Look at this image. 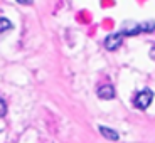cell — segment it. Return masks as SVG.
I'll use <instances>...</instances> for the list:
<instances>
[{
	"instance_id": "4",
	"label": "cell",
	"mask_w": 155,
	"mask_h": 143,
	"mask_svg": "<svg viewBox=\"0 0 155 143\" xmlns=\"http://www.w3.org/2000/svg\"><path fill=\"white\" fill-rule=\"evenodd\" d=\"M98 130H100V133H101L103 136H105V138L111 140V141H116V140L120 138V135H118V133H116L115 130H111V128H108V126H100Z\"/></svg>"
},
{
	"instance_id": "3",
	"label": "cell",
	"mask_w": 155,
	"mask_h": 143,
	"mask_svg": "<svg viewBox=\"0 0 155 143\" xmlns=\"http://www.w3.org/2000/svg\"><path fill=\"white\" fill-rule=\"evenodd\" d=\"M115 94V88L111 84H105L98 88V98H101V99H113Z\"/></svg>"
},
{
	"instance_id": "2",
	"label": "cell",
	"mask_w": 155,
	"mask_h": 143,
	"mask_svg": "<svg viewBox=\"0 0 155 143\" xmlns=\"http://www.w3.org/2000/svg\"><path fill=\"white\" fill-rule=\"evenodd\" d=\"M123 42V34L121 32H116V34H110L105 39V47L108 50H116Z\"/></svg>"
},
{
	"instance_id": "6",
	"label": "cell",
	"mask_w": 155,
	"mask_h": 143,
	"mask_svg": "<svg viewBox=\"0 0 155 143\" xmlns=\"http://www.w3.org/2000/svg\"><path fill=\"white\" fill-rule=\"evenodd\" d=\"M5 115H7V103L0 98V118H4Z\"/></svg>"
},
{
	"instance_id": "7",
	"label": "cell",
	"mask_w": 155,
	"mask_h": 143,
	"mask_svg": "<svg viewBox=\"0 0 155 143\" xmlns=\"http://www.w3.org/2000/svg\"><path fill=\"white\" fill-rule=\"evenodd\" d=\"M19 4H22V5H31L32 4V0H17Z\"/></svg>"
},
{
	"instance_id": "5",
	"label": "cell",
	"mask_w": 155,
	"mask_h": 143,
	"mask_svg": "<svg viewBox=\"0 0 155 143\" xmlns=\"http://www.w3.org/2000/svg\"><path fill=\"white\" fill-rule=\"evenodd\" d=\"M12 29V22L8 19H5V17H0V34L5 31H10Z\"/></svg>"
},
{
	"instance_id": "1",
	"label": "cell",
	"mask_w": 155,
	"mask_h": 143,
	"mask_svg": "<svg viewBox=\"0 0 155 143\" xmlns=\"http://www.w3.org/2000/svg\"><path fill=\"white\" fill-rule=\"evenodd\" d=\"M152 101H153V91L148 89V88H145V89H142V91H138V93L135 94L133 105H135L138 109H147L148 106L152 105Z\"/></svg>"
}]
</instances>
